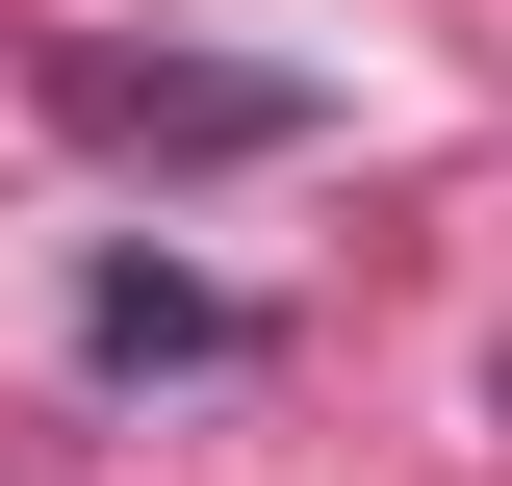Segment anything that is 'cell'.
Here are the masks:
<instances>
[{"label":"cell","mask_w":512,"mask_h":486,"mask_svg":"<svg viewBox=\"0 0 512 486\" xmlns=\"http://www.w3.org/2000/svg\"><path fill=\"white\" fill-rule=\"evenodd\" d=\"M52 103L103 128V154H282L308 77H231V52H52Z\"/></svg>","instance_id":"obj_1"},{"label":"cell","mask_w":512,"mask_h":486,"mask_svg":"<svg viewBox=\"0 0 512 486\" xmlns=\"http://www.w3.org/2000/svg\"><path fill=\"white\" fill-rule=\"evenodd\" d=\"M231 333H256V307L180 282V256H103V282H77V359H128V384H154V359H231Z\"/></svg>","instance_id":"obj_2"}]
</instances>
